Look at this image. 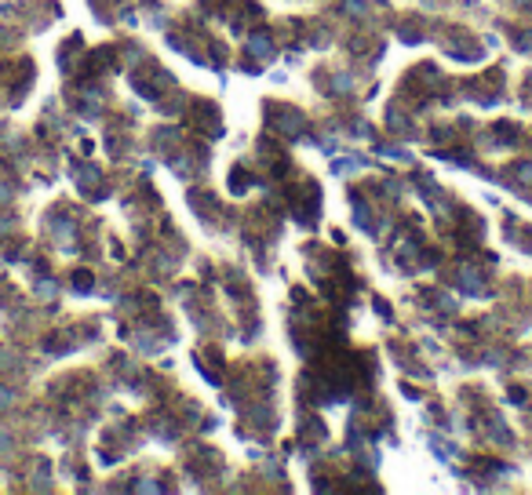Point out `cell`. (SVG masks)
I'll use <instances>...</instances> for the list:
<instances>
[{
  "instance_id": "2",
  "label": "cell",
  "mask_w": 532,
  "mask_h": 495,
  "mask_svg": "<svg viewBox=\"0 0 532 495\" xmlns=\"http://www.w3.org/2000/svg\"><path fill=\"white\" fill-rule=\"evenodd\" d=\"M37 295H40V299H51V295H55V281H40V284H37Z\"/></svg>"
},
{
  "instance_id": "1",
  "label": "cell",
  "mask_w": 532,
  "mask_h": 495,
  "mask_svg": "<svg viewBox=\"0 0 532 495\" xmlns=\"http://www.w3.org/2000/svg\"><path fill=\"white\" fill-rule=\"evenodd\" d=\"M248 48H252V55H255V58H270V51H273L266 37H252V44H248Z\"/></svg>"
},
{
  "instance_id": "4",
  "label": "cell",
  "mask_w": 532,
  "mask_h": 495,
  "mask_svg": "<svg viewBox=\"0 0 532 495\" xmlns=\"http://www.w3.org/2000/svg\"><path fill=\"white\" fill-rule=\"evenodd\" d=\"M11 400H15V393H11V390H0V404H11Z\"/></svg>"
},
{
  "instance_id": "5",
  "label": "cell",
  "mask_w": 532,
  "mask_h": 495,
  "mask_svg": "<svg viewBox=\"0 0 532 495\" xmlns=\"http://www.w3.org/2000/svg\"><path fill=\"white\" fill-rule=\"evenodd\" d=\"M0 200H8V186H0Z\"/></svg>"
},
{
  "instance_id": "3",
  "label": "cell",
  "mask_w": 532,
  "mask_h": 495,
  "mask_svg": "<svg viewBox=\"0 0 532 495\" xmlns=\"http://www.w3.org/2000/svg\"><path fill=\"white\" fill-rule=\"evenodd\" d=\"M336 88H339V91H350V88H354V76H350V73H339V76H336Z\"/></svg>"
}]
</instances>
